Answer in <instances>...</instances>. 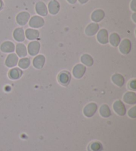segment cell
Segmentation results:
<instances>
[{
	"mask_svg": "<svg viewBox=\"0 0 136 151\" xmlns=\"http://www.w3.org/2000/svg\"><path fill=\"white\" fill-rule=\"evenodd\" d=\"M45 21L39 16H33L29 21V26L33 28H40L44 25Z\"/></svg>",
	"mask_w": 136,
	"mask_h": 151,
	"instance_id": "6da1fadb",
	"label": "cell"
},
{
	"mask_svg": "<svg viewBox=\"0 0 136 151\" xmlns=\"http://www.w3.org/2000/svg\"><path fill=\"white\" fill-rule=\"evenodd\" d=\"M119 50L124 55H127L129 54L132 48V43L129 39H126L122 40L121 43H119Z\"/></svg>",
	"mask_w": 136,
	"mask_h": 151,
	"instance_id": "7a4b0ae2",
	"label": "cell"
},
{
	"mask_svg": "<svg viewBox=\"0 0 136 151\" xmlns=\"http://www.w3.org/2000/svg\"><path fill=\"white\" fill-rule=\"evenodd\" d=\"M40 43L38 41H33L28 45V52L30 55L35 56L39 52Z\"/></svg>",
	"mask_w": 136,
	"mask_h": 151,
	"instance_id": "3957f363",
	"label": "cell"
},
{
	"mask_svg": "<svg viewBox=\"0 0 136 151\" xmlns=\"http://www.w3.org/2000/svg\"><path fill=\"white\" fill-rule=\"evenodd\" d=\"M98 109L97 105L94 103L89 104L88 105L84 107V113L86 117H90L93 116L95 113H96V110Z\"/></svg>",
	"mask_w": 136,
	"mask_h": 151,
	"instance_id": "277c9868",
	"label": "cell"
},
{
	"mask_svg": "<svg viewBox=\"0 0 136 151\" xmlns=\"http://www.w3.org/2000/svg\"><path fill=\"white\" fill-rule=\"evenodd\" d=\"M86 72V67L82 64H77L73 69V75L76 78H81Z\"/></svg>",
	"mask_w": 136,
	"mask_h": 151,
	"instance_id": "5b68a950",
	"label": "cell"
},
{
	"mask_svg": "<svg viewBox=\"0 0 136 151\" xmlns=\"http://www.w3.org/2000/svg\"><path fill=\"white\" fill-rule=\"evenodd\" d=\"M114 109L119 115L123 116L126 113V109L124 104L121 101H116L114 104Z\"/></svg>",
	"mask_w": 136,
	"mask_h": 151,
	"instance_id": "8992f818",
	"label": "cell"
},
{
	"mask_svg": "<svg viewBox=\"0 0 136 151\" xmlns=\"http://www.w3.org/2000/svg\"><path fill=\"white\" fill-rule=\"evenodd\" d=\"M97 39L101 44H107L109 41L108 33L106 29H101L97 35Z\"/></svg>",
	"mask_w": 136,
	"mask_h": 151,
	"instance_id": "52a82bcc",
	"label": "cell"
},
{
	"mask_svg": "<svg viewBox=\"0 0 136 151\" xmlns=\"http://www.w3.org/2000/svg\"><path fill=\"white\" fill-rule=\"evenodd\" d=\"M30 18V15L27 12H21L17 15L16 19L17 22L20 25H25L28 22Z\"/></svg>",
	"mask_w": 136,
	"mask_h": 151,
	"instance_id": "ba28073f",
	"label": "cell"
},
{
	"mask_svg": "<svg viewBox=\"0 0 136 151\" xmlns=\"http://www.w3.org/2000/svg\"><path fill=\"white\" fill-rule=\"evenodd\" d=\"M99 25L97 23H90V25L86 27V34L88 36H93L95 34L97 33V32L99 30Z\"/></svg>",
	"mask_w": 136,
	"mask_h": 151,
	"instance_id": "9c48e42d",
	"label": "cell"
},
{
	"mask_svg": "<svg viewBox=\"0 0 136 151\" xmlns=\"http://www.w3.org/2000/svg\"><path fill=\"white\" fill-rule=\"evenodd\" d=\"M48 9L51 14L56 15L60 10V4L56 0H52L49 2L48 5Z\"/></svg>",
	"mask_w": 136,
	"mask_h": 151,
	"instance_id": "30bf717a",
	"label": "cell"
},
{
	"mask_svg": "<svg viewBox=\"0 0 136 151\" xmlns=\"http://www.w3.org/2000/svg\"><path fill=\"white\" fill-rule=\"evenodd\" d=\"M35 9H36L37 13L39 15L46 16L47 15V13H48L47 7L43 1L38 2L36 4V6H35Z\"/></svg>",
	"mask_w": 136,
	"mask_h": 151,
	"instance_id": "8fae6325",
	"label": "cell"
},
{
	"mask_svg": "<svg viewBox=\"0 0 136 151\" xmlns=\"http://www.w3.org/2000/svg\"><path fill=\"white\" fill-rule=\"evenodd\" d=\"M18 62V57L15 54H11L7 56V58L5 60V64L7 67L12 68L17 65Z\"/></svg>",
	"mask_w": 136,
	"mask_h": 151,
	"instance_id": "7c38bea8",
	"label": "cell"
},
{
	"mask_svg": "<svg viewBox=\"0 0 136 151\" xmlns=\"http://www.w3.org/2000/svg\"><path fill=\"white\" fill-rule=\"evenodd\" d=\"M105 17V13L102 9H97L92 13L91 18L94 22H100Z\"/></svg>",
	"mask_w": 136,
	"mask_h": 151,
	"instance_id": "4fadbf2b",
	"label": "cell"
},
{
	"mask_svg": "<svg viewBox=\"0 0 136 151\" xmlns=\"http://www.w3.org/2000/svg\"><path fill=\"white\" fill-rule=\"evenodd\" d=\"M1 50L4 52H13L15 50V45L12 42L6 41L1 46Z\"/></svg>",
	"mask_w": 136,
	"mask_h": 151,
	"instance_id": "5bb4252c",
	"label": "cell"
},
{
	"mask_svg": "<svg viewBox=\"0 0 136 151\" xmlns=\"http://www.w3.org/2000/svg\"><path fill=\"white\" fill-rule=\"evenodd\" d=\"M13 37L18 42H22L25 40V33L22 28H17L13 32Z\"/></svg>",
	"mask_w": 136,
	"mask_h": 151,
	"instance_id": "9a60e30c",
	"label": "cell"
},
{
	"mask_svg": "<svg viewBox=\"0 0 136 151\" xmlns=\"http://www.w3.org/2000/svg\"><path fill=\"white\" fill-rule=\"evenodd\" d=\"M45 63V58L43 55H39L36 56L33 60V66L36 68L41 69L44 66Z\"/></svg>",
	"mask_w": 136,
	"mask_h": 151,
	"instance_id": "2e32d148",
	"label": "cell"
},
{
	"mask_svg": "<svg viewBox=\"0 0 136 151\" xmlns=\"http://www.w3.org/2000/svg\"><path fill=\"white\" fill-rule=\"evenodd\" d=\"M124 100L128 104L136 103V94L134 92H127L124 96Z\"/></svg>",
	"mask_w": 136,
	"mask_h": 151,
	"instance_id": "e0dca14e",
	"label": "cell"
},
{
	"mask_svg": "<svg viewBox=\"0 0 136 151\" xmlns=\"http://www.w3.org/2000/svg\"><path fill=\"white\" fill-rule=\"evenodd\" d=\"M25 36L29 40H35L39 37V31L28 29L25 31Z\"/></svg>",
	"mask_w": 136,
	"mask_h": 151,
	"instance_id": "ac0fdd59",
	"label": "cell"
},
{
	"mask_svg": "<svg viewBox=\"0 0 136 151\" xmlns=\"http://www.w3.org/2000/svg\"><path fill=\"white\" fill-rule=\"evenodd\" d=\"M109 40H110V44L112 46H114V47H118L121 42L120 37L119 36V35L118 33H116L111 34Z\"/></svg>",
	"mask_w": 136,
	"mask_h": 151,
	"instance_id": "d6986e66",
	"label": "cell"
},
{
	"mask_svg": "<svg viewBox=\"0 0 136 151\" xmlns=\"http://www.w3.org/2000/svg\"><path fill=\"white\" fill-rule=\"evenodd\" d=\"M111 79H112L113 82L115 83L116 85L119 86V87H122V86L124 84V78L122 76L121 74H114L112 78H111Z\"/></svg>",
	"mask_w": 136,
	"mask_h": 151,
	"instance_id": "ffe728a7",
	"label": "cell"
},
{
	"mask_svg": "<svg viewBox=\"0 0 136 151\" xmlns=\"http://www.w3.org/2000/svg\"><path fill=\"white\" fill-rule=\"evenodd\" d=\"M16 52H17V55L20 56V57H25V56H27V48L25 45L21 44V43H20L17 45L16 47Z\"/></svg>",
	"mask_w": 136,
	"mask_h": 151,
	"instance_id": "44dd1931",
	"label": "cell"
},
{
	"mask_svg": "<svg viewBox=\"0 0 136 151\" xmlns=\"http://www.w3.org/2000/svg\"><path fill=\"white\" fill-rule=\"evenodd\" d=\"M22 73V71H21L20 68H13L10 70L9 76L12 79L17 80L21 76Z\"/></svg>",
	"mask_w": 136,
	"mask_h": 151,
	"instance_id": "7402d4cb",
	"label": "cell"
},
{
	"mask_svg": "<svg viewBox=\"0 0 136 151\" xmlns=\"http://www.w3.org/2000/svg\"><path fill=\"white\" fill-rule=\"evenodd\" d=\"M81 62L87 66H91L93 65L94 60L91 56L88 55H84L81 57Z\"/></svg>",
	"mask_w": 136,
	"mask_h": 151,
	"instance_id": "603a6c76",
	"label": "cell"
},
{
	"mask_svg": "<svg viewBox=\"0 0 136 151\" xmlns=\"http://www.w3.org/2000/svg\"><path fill=\"white\" fill-rule=\"evenodd\" d=\"M59 79L60 82L62 84L66 85L67 83H69V82H70V76L69 74V73L68 72H62L61 74H60L59 76Z\"/></svg>",
	"mask_w": 136,
	"mask_h": 151,
	"instance_id": "cb8c5ba5",
	"label": "cell"
},
{
	"mask_svg": "<svg viewBox=\"0 0 136 151\" xmlns=\"http://www.w3.org/2000/svg\"><path fill=\"white\" fill-rule=\"evenodd\" d=\"M100 113L102 117H108L111 115L110 109L107 105H103V106L100 107Z\"/></svg>",
	"mask_w": 136,
	"mask_h": 151,
	"instance_id": "d4e9b609",
	"label": "cell"
},
{
	"mask_svg": "<svg viewBox=\"0 0 136 151\" xmlns=\"http://www.w3.org/2000/svg\"><path fill=\"white\" fill-rule=\"evenodd\" d=\"M30 63H31V61H30V59L28 58H24L21 59L19 62V66L21 68L23 69H26L28 68L30 65Z\"/></svg>",
	"mask_w": 136,
	"mask_h": 151,
	"instance_id": "484cf974",
	"label": "cell"
},
{
	"mask_svg": "<svg viewBox=\"0 0 136 151\" xmlns=\"http://www.w3.org/2000/svg\"><path fill=\"white\" fill-rule=\"evenodd\" d=\"M90 148L92 151H100L102 149V145L100 144V142H96L91 145Z\"/></svg>",
	"mask_w": 136,
	"mask_h": 151,
	"instance_id": "4316f807",
	"label": "cell"
},
{
	"mask_svg": "<svg viewBox=\"0 0 136 151\" xmlns=\"http://www.w3.org/2000/svg\"><path fill=\"white\" fill-rule=\"evenodd\" d=\"M128 115L129 117L132 118H135L136 117V107H134L133 108L129 110L128 112Z\"/></svg>",
	"mask_w": 136,
	"mask_h": 151,
	"instance_id": "83f0119b",
	"label": "cell"
},
{
	"mask_svg": "<svg viewBox=\"0 0 136 151\" xmlns=\"http://www.w3.org/2000/svg\"><path fill=\"white\" fill-rule=\"evenodd\" d=\"M135 1H136V0H133L132 2L131 3V8H132L133 11H134V12H135V11H136Z\"/></svg>",
	"mask_w": 136,
	"mask_h": 151,
	"instance_id": "f1b7e54d",
	"label": "cell"
},
{
	"mask_svg": "<svg viewBox=\"0 0 136 151\" xmlns=\"http://www.w3.org/2000/svg\"><path fill=\"white\" fill-rule=\"evenodd\" d=\"M130 88H131L132 89H133V90H135L136 89V85H135V80H133L131 82V83H130Z\"/></svg>",
	"mask_w": 136,
	"mask_h": 151,
	"instance_id": "f546056e",
	"label": "cell"
},
{
	"mask_svg": "<svg viewBox=\"0 0 136 151\" xmlns=\"http://www.w3.org/2000/svg\"><path fill=\"white\" fill-rule=\"evenodd\" d=\"M68 1H69L70 4H75L76 2L77 1V0H67Z\"/></svg>",
	"mask_w": 136,
	"mask_h": 151,
	"instance_id": "4dcf8cb0",
	"label": "cell"
},
{
	"mask_svg": "<svg viewBox=\"0 0 136 151\" xmlns=\"http://www.w3.org/2000/svg\"><path fill=\"white\" fill-rule=\"evenodd\" d=\"M78 1H79V2L80 3V4H86V2H88L89 0H78Z\"/></svg>",
	"mask_w": 136,
	"mask_h": 151,
	"instance_id": "1f68e13d",
	"label": "cell"
},
{
	"mask_svg": "<svg viewBox=\"0 0 136 151\" xmlns=\"http://www.w3.org/2000/svg\"><path fill=\"white\" fill-rule=\"evenodd\" d=\"M3 6H4V3H3L2 0H0V10L2 9Z\"/></svg>",
	"mask_w": 136,
	"mask_h": 151,
	"instance_id": "d6a6232c",
	"label": "cell"
},
{
	"mask_svg": "<svg viewBox=\"0 0 136 151\" xmlns=\"http://www.w3.org/2000/svg\"><path fill=\"white\" fill-rule=\"evenodd\" d=\"M135 16H136V13H134V14L133 15V19H134V22H136V19H135Z\"/></svg>",
	"mask_w": 136,
	"mask_h": 151,
	"instance_id": "836d02e7",
	"label": "cell"
}]
</instances>
